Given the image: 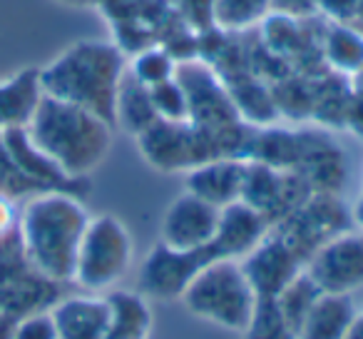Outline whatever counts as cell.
I'll return each instance as SVG.
<instances>
[{"instance_id":"cell-7","label":"cell","mask_w":363,"mask_h":339,"mask_svg":"<svg viewBox=\"0 0 363 339\" xmlns=\"http://www.w3.org/2000/svg\"><path fill=\"white\" fill-rule=\"evenodd\" d=\"M212 259H219L212 244L184 252V249H172L160 242L147 254L145 264L140 269L137 287L145 297L152 299H179L187 284L197 277L199 269Z\"/></svg>"},{"instance_id":"cell-20","label":"cell","mask_w":363,"mask_h":339,"mask_svg":"<svg viewBox=\"0 0 363 339\" xmlns=\"http://www.w3.org/2000/svg\"><path fill=\"white\" fill-rule=\"evenodd\" d=\"M318 294H321V289H318L316 282L308 277L306 269H301V272H298L296 277L277 294V299H274L277 312H279V317L284 319V324L294 332V337H296V332H298V327H301L303 317H306L308 307H311L313 299H316Z\"/></svg>"},{"instance_id":"cell-14","label":"cell","mask_w":363,"mask_h":339,"mask_svg":"<svg viewBox=\"0 0 363 339\" xmlns=\"http://www.w3.org/2000/svg\"><path fill=\"white\" fill-rule=\"evenodd\" d=\"M356 324V304L348 294L321 292L308 307L296 339H346Z\"/></svg>"},{"instance_id":"cell-19","label":"cell","mask_w":363,"mask_h":339,"mask_svg":"<svg viewBox=\"0 0 363 339\" xmlns=\"http://www.w3.org/2000/svg\"><path fill=\"white\" fill-rule=\"evenodd\" d=\"M177 65H179V60L174 58V53L167 45H162V43L145 45L140 50H135L132 58H127V72L147 87H155L160 82L174 77Z\"/></svg>"},{"instance_id":"cell-4","label":"cell","mask_w":363,"mask_h":339,"mask_svg":"<svg viewBox=\"0 0 363 339\" xmlns=\"http://www.w3.org/2000/svg\"><path fill=\"white\" fill-rule=\"evenodd\" d=\"M179 299L192 314L232 332H247L257 312V292L239 259L204 264Z\"/></svg>"},{"instance_id":"cell-16","label":"cell","mask_w":363,"mask_h":339,"mask_svg":"<svg viewBox=\"0 0 363 339\" xmlns=\"http://www.w3.org/2000/svg\"><path fill=\"white\" fill-rule=\"evenodd\" d=\"M155 105H152L150 97V87L137 82L130 72L125 70L117 87V97H115V125L120 130L130 132V135H142L152 122H157Z\"/></svg>"},{"instance_id":"cell-11","label":"cell","mask_w":363,"mask_h":339,"mask_svg":"<svg viewBox=\"0 0 363 339\" xmlns=\"http://www.w3.org/2000/svg\"><path fill=\"white\" fill-rule=\"evenodd\" d=\"M247 167L249 160L244 157H212V160L187 170V193L222 210L242 200Z\"/></svg>"},{"instance_id":"cell-5","label":"cell","mask_w":363,"mask_h":339,"mask_svg":"<svg viewBox=\"0 0 363 339\" xmlns=\"http://www.w3.org/2000/svg\"><path fill=\"white\" fill-rule=\"evenodd\" d=\"M132 264L130 230L115 215H95L87 220L77 249L72 282L85 292H107L127 274Z\"/></svg>"},{"instance_id":"cell-8","label":"cell","mask_w":363,"mask_h":339,"mask_svg":"<svg viewBox=\"0 0 363 339\" xmlns=\"http://www.w3.org/2000/svg\"><path fill=\"white\" fill-rule=\"evenodd\" d=\"M217 225L219 208L184 190L164 210L160 225V242L172 249H184V252L209 247L217 235Z\"/></svg>"},{"instance_id":"cell-3","label":"cell","mask_w":363,"mask_h":339,"mask_svg":"<svg viewBox=\"0 0 363 339\" xmlns=\"http://www.w3.org/2000/svg\"><path fill=\"white\" fill-rule=\"evenodd\" d=\"M112 127L92 110L45 95L26 130L67 178L85 180L110 152Z\"/></svg>"},{"instance_id":"cell-17","label":"cell","mask_w":363,"mask_h":339,"mask_svg":"<svg viewBox=\"0 0 363 339\" xmlns=\"http://www.w3.org/2000/svg\"><path fill=\"white\" fill-rule=\"evenodd\" d=\"M323 60L338 72V75H353L363 72V33L346 23H328L321 36Z\"/></svg>"},{"instance_id":"cell-15","label":"cell","mask_w":363,"mask_h":339,"mask_svg":"<svg viewBox=\"0 0 363 339\" xmlns=\"http://www.w3.org/2000/svg\"><path fill=\"white\" fill-rule=\"evenodd\" d=\"M110 299V327L105 339H150L152 312L142 292H117L107 294Z\"/></svg>"},{"instance_id":"cell-6","label":"cell","mask_w":363,"mask_h":339,"mask_svg":"<svg viewBox=\"0 0 363 339\" xmlns=\"http://www.w3.org/2000/svg\"><path fill=\"white\" fill-rule=\"evenodd\" d=\"M303 269L321 292L351 294L363 287V232H336L313 249Z\"/></svg>"},{"instance_id":"cell-18","label":"cell","mask_w":363,"mask_h":339,"mask_svg":"<svg viewBox=\"0 0 363 339\" xmlns=\"http://www.w3.org/2000/svg\"><path fill=\"white\" fill-rule=\"evenodd\" d=\"M272 0H212V26L222 33H244L262 26Z\"/></svg>"},{"instance_id":"cell-1","label":"cell","mask_w":363,"mask_h":339,"mask_svg":"<svg viewBox=\"0 0 363 339\" xmlns=\"http://www.w3.org/2000/svg\"><path fill=\"white\" fill-rule=\"evenodd\" d=\"M85 205L70 190H40L18 215V235L26 262L50 282H72L77 249L87 227Z\"/></svg>"},{"instance_id":"cell-10","label":"cell","mask_w":363,"mask_h":339,"mask_svg":"<svg viewBox=\"0 0 363 339\" xmlns=\"http://www.w3.org/2000/svg\"><path fill=\"white\" fill-rule=\"evenodd\" d=\"M269 232H272V225L267 222V217L244 200H237L219 210L212 249L219 259H244Z\"/></svg>"},{"instance_id":"cell-22","label":"cell","mask_w":363,"mask_h":339,"mask_svg":"<svg viewBox=\"0 0 363 339\" xmlns=\"http://www.w3.org/2000/svg\"><path fill=\"white\" fill-rule=\"evenodd\" d=\"M247 339H296L279 317L274 302H257V312L247 329Z\"/></svg>"},{"instance_id":"cell-21","label":"cell","mask_w":363,"mask_h":339,"mask_svg":"<svg viewBox=\"0 0 363 339\" xmlns=\"http://www.w3.org/2000/svg\"><path fill=\"white\" fill-rule=\"evenodd\" d=\"M150 97L160 120H189L187 92H184L182 82L177 80V75L150 87Z\"/></svg>"},{"instance_id":"cell-2","label":"cell","mask_w":363,"mask_h":339,"mask_svg":"<svg viewBox=\"0 0 363 339\" xmlns=\"http://www.w3.org/2000/svg\"><path fill=\"white\" fill-rule=\"evenodd\" d=\"M125 70L127 58L117 43L77 41L40 68V80L45 95L92 110L115 125V97Z\"/></svg>"},{"instance_id":"cell-23","label":"cell","mask_w":363,"mask_h":339,"mask_svg":"<svg viewBox=\"0 0 363 339\" xmlns=\"http://www.w3.org/2000/svg\"><path fill=\"white\" fill-rule=\"evenodd\" d=\"M13 339H57L55 319H52L50 309H38V312L16 319Z\"/></svg>"},{"instance_id":"cell-13","label":"cell","mask_w":363,"mask_h":339,"mask_svg":"<svg viewBox=\"0 0 363 339\" xmlns=\"http://www.w3.org/2000/svg\"><path fill=\"white\" fill-rule=\"evenodd\" d=\"M45 97L40 68H23L0 77V130L28 127L38 105Z\"/></svg>"},{"instance_id":"cell-28","label":"cell","mask_w":363,"mask_h":339,"mask_svg":"<svg viewBox=\"0 0 363 339\" xmlns=\"http://www.w3.org/2000/svg\"><path fill=\"white\" fill-rule=\"evenodd\" d=\"M356 220H358V225L363 227V195H361V200H358V205H356Z\"/></svg>"},{"instance_id":"cell-25","label":"cell","mask_w":363,"mask_h":339,"mask_svg":"<svg viewBox=\"0 0 363 339\" xmlns=\"http://www.w3.org/2000/svg\"><path fill=\"white\" fill-rule=\"evenodd\" d=\"M272 13L296 21H308L318 13V0H272Z\"/></svg>"},{"instance_id":"cell-12","label":"cell","mask_w":363,"mask_h":339,"mask_svg":"<svg viewBox=\"0 0 363 339\" xmlns=\"http://www.w3.org/2000/svg\"><path fill=\"white\" fill-rule=\"evenodd\" d=\"M57 339H105L110 327V299L107 294H72L57 299L50 307Z\"/></svg>"},{"instance_id":"cell-24","label":"cell","mask_w":363,"mask_h":339,"mask_svg":"<svg viewBox=\"0 0 363 339\" xmlns=\"http://www.w3.org/2000/svg\"><path fill=\"white\" fill-rule=\"evenodd\" d=\"M18 215H21V210L16 208V200L11 195L0 193V244L18 237Z\"/></svg>"},{"instance_id":"cell-27","label":"cell","mask_w":363,"mask_h":339,"mask_svg":"<svg viewBox=\"0 0 363 339\" xmlns=\"http://www.w3.org/2000/svg\"><path fill=\"white\" fill-rule=\"evenodd\" d=\"M60 3H67V6H97L100 0H60Z\"/></svg>"},{"instance_id":"cell-9","label":"cell","mask_w":363,"mask_h":339,"mask_svg":"<svg viewBox=\"0 0 363 339\" xmlns=\"http://www.w3.org/2000/svg\"><path fill=\"white\" fill-rule=\"evenodd\" d=\"M239 262L257 292V302H274L277 294L303 269V259L279 232H269Z\"/></svg>"},{"instance_id":"cell-26","label":"cell","mask_w":363,"mask_h":339,"mask_svg":"<svg viewBox=\"0 0 363 339\" xmlns=\"http://www.w3.org/2000/svg\"><path fill=\"white\" fill-rule=\"evenodd\" d=\"M346 125H351L356 130V135L363 137V95H358L356 100L348 105L346 112Z\"/></svg>"}]
</instances>
